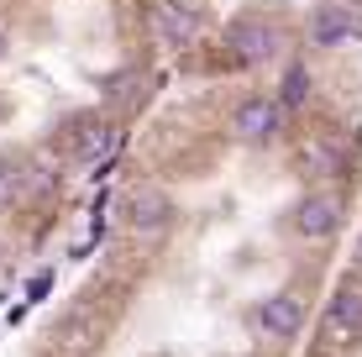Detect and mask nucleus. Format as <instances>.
<instances>
[{
    "mask_svg": "<svg viewBox=\"0 0 362 357\" xmlns=\"http://www.w3.org/2000/svg\"><path fill=\"white\" fill-rule=\"evenodd\" d=\"M226 47H231L236 64L263 69L289 47V37H284V27L273 16H263V11H242V16H231V27H226Z\"/></svg>",
    "mask_w": 362,
    "mask_h": 357,
    "instance_id": "f257e3e1",
    "label": "nucleus"
},
{
    "mask_svg": "<svg viewBox=\"0 0 362 357\" xmlns=\"http://www.w3.org/2000/svg\"><path fill=\"white\" fill-rule=\"evenodd\" d=\"M58 142L74 163H100V158L116 153V127H110L105 110H74V116L58 127Z\"/></svg>",
    "mask_w": 362,
    "mask_h": 357,
    "instance_id": "f03ea898",
    "label": "nucleus"
},
{
    "mask_svg": "<svg viewBox=\"0 0 362 357\" xmlns=\"http://www.w3.org/2000/svg\"><path fill=\"white\" fill-rule=\"evenodd\" d=\"M320 341L326 347H362V279H341L320 315Z\"/></svg>",
    "mask_w": 362,
    "mask_h": 357,
    "instance_id": "7ed1b4c3",
    "label": "nucleus"
},
{
    "mask_svg": "<svg viewBox=\"0 0 362 357\" xmlns=\"http://www.w3.org/2000/svg\"><path fill=\"white\" fill-rule=\"evenodd\" d=\"M341 216H346V200L336 189H305L294 200V211H289V226H294V237H305V242H326V237H336Z\"/></svg>",
    "mask_w": 362,
    "mask_h": 357,
    "instance_id": "20e7f679",
    "label": "nucleus"
},
{
    "mask_svg": "<svg viewBox=\"0 0 362 357\" xmlns=\"http://www.w3.org/2000/svg\"><path fill=\"white\" fill-rule=\"evenodd\" d=\"M284 131V100H268V95H247L231 116V137L242 147H273Z\"/></svg>",
    "mask_w": 362,
    "mask_h": 357,
    "instance_id": "39448f33",
    "label": "nucleus"
},
{
    "mask_svg": "<svg viewBox=\"0 0 362 357\" xmlns=\"http://www.w3.org/2000/svg\"><path fill=\"white\" fill-rule=\"evenodd\" d=\"M252 321L268 341H294L299 326H305V300H299L294 289H279V294H268V300H257Z\"/></svg>",
    "mask_w": 362,
    "mask_h": 357,
    "instance_id": "423d86ee",
    "label": "nucleus"
},
{
    "mask_svg": "<svg viewBox=\"0 0 362 357\" xmlns=\"http://www.w3.org/2000/svg\"><path fill=\"white\" fill-rule=\"evenodd\" d=\"M357 27H362V21L352 16V6H346V0H326V6L310 16V47H326V53H331V47L352 42Z\"/></svg>",
    "mask_w": 362,
    "mask_h": 357,
    "instance_id": "0eeeda50",
    "label": "nucleus"
},
{
    "mask_svg": "<svg viewBox=\"0 0 362 357\" xmlns=\"http://www.w3.org/2000/svg\"><path fill=\"white\" fill-rule=\"evenodd\" d=\"M153 27H158V37H163V47H189L205 21H199V11L189 6V0H158L153 6Z\"/></svg>",
    "mask_w": 362,
    "mask_h": 357,
    "instance_id": "6e6552de",
    "label": "nucleus"
},
{
    "mask_svg": "<svg viewBox=\"0 0 362 357\" xmlns=\"http://www.w3.org/2000/svg\"><path fill=\"white\" fill-rule=\"evenodd\" d=\"M173 221V200L163 189H136L127 194V226L132 231H142V237H153V231H163Z\"/></svg>",
    "mask_w": 362,
    "mask_h": 357,
    "instance_id": "1a4fd4ad",
    "label": "nucleus"
},
{
    "mask_svg": "<svg viewBox=\"0 0 362 357\" xmlns=\"http://www.w3.org/2000/svg\"><path fill=\"white\" fill-rule=\"evenodd\" d=\"M37 184L42 179H37V168L21 153H0V205H21Z\"/></svg>",
    "mask_w": 362,
    "mask_h": 357,
    "instance_id": "9d476101",
    "label": "nucleus"
},
{
    "mask_svg": "<svg viewBox=\"0 0 362 357\" xmlns=\"http://www.w3.org/2000/svg\"><path fill=\"white\" fill-rule=\"evenodd\" d=\"M341 163H346V147L336 142V137H326V131H320V137L305 147V174H310V179L341 174Z\"/></svg>",
    "mask_w": 362,
    "mask_h": 357,
    "instance_id": "9b49d317",
    "label": "nucleus"
},
{
    "mask_svg": "<svg viewBox=\"0 0 362 357\" xmlns=\"http://www.w3.org/2000/svg\"><path fill=\"white\" fill-rule=\"evenodd\" d=\"M279 100H284V110H299V105L310 100V69L299 64V58H294L289 69H284V84H279Z\"/></svg>",
    "mask_w": 362,
    "mask_h": 357,
    "instance_id": "f8f14e48",
    "label": "nucleus"
},
{
    "mask_svg": "<svg viewBox=\"0 0 362 357\" xmlns=\"http://www.w3.org/2000/svg\"><path fill=\"white\" fill-rule=\"evenodd\" d=\"M47 289H53V274H47V268H42V274H32V279H27V300H42Z\"/></svg>",
    "mask_w": 362,
    "mask_h": 357,
    "instance_id": "ddd939ff",
    "label": "nucleus"
},
{
    "mask_svg": "<svg viewBox=\"0 0 362 357\" xmlns=\"http://www.w3.org/2000/svg\"><path fill=\"white\" fill-rule=\"evenodd\" d=\"M0 53H6V37H0Z\"/></svg>",
    "mask_w": 362,
    "mask_h": 357,
    "instance_id": "4468645a",
    "label": "nucleus"
},
{
    "mask_svg": "<svg viewBox=\"0 0 362 357\" xmlns=\"http://www.w3.org/2000/svg\"><path fill=\"white\" fill-rule=\"evenodd\" d=\"M0 257H6V247H0Z\"/></svg>",
    "mask_w": 362,
    "mask_h": 357,
    "instance_id": "2eb2a0df",
    "label": "nucleus"
}]
</instances>
